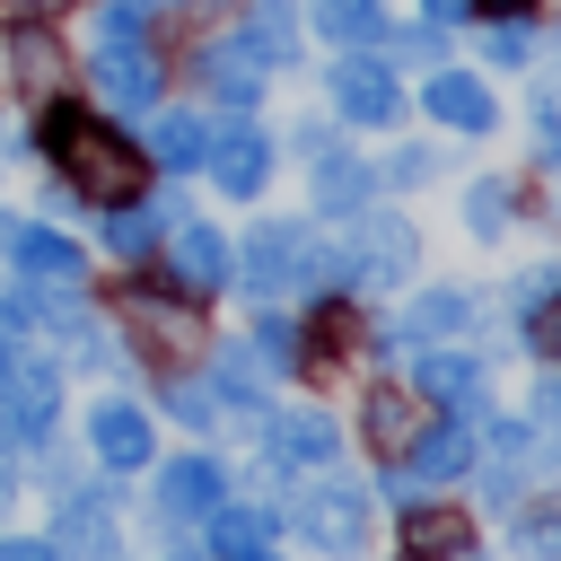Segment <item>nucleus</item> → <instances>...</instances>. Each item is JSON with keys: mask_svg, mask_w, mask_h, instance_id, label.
I'll list each match as a JSON object with an SVG mask.
<instances>
[{"mask_svg": "<svg viewBox=\"0 0 561 561\" xmlns=\"http://www.w3.org/2000/svg\"><path fill=\"white\" fill-rule=\"evenodd\" d=\"M35 149H44L88 202H131V193H140V167H149L114 123H96V114H79V105H44Z\"/></svg>", "mask_w": 561, "mask_h": 561, "instance_id": "obj_1", "label": "nucleus"}, {"mask_svg": "<svg viewBox=\"0 0 561 561\" xmlns=\"http://www.w3.org/2000/svg\"><path fill=\"white\" fill-rule=\"evenodd\" d=\"M342 254H351V280H359V289H394V280H412L421 237H412V219H403V210H351Z\"/></svg>", "mask_w": 561, "mask_h": 561, "instance_id": "obj_2", "label": "nucleus"}, {"mask_svg": "<svg viewBox=\"0 0 561 561\" xmlns=\"http://www.w3.org/2000/svg\"><path fill=\"white\" fill-rule=\"evenodd\" d=\"M465 465H473V412H465V421H430V430H412V447H403V473L386 482V500L421 508V491H430V482H456Z\"/></svg>", "mask_w": 561, "mask_h": 561, "instance_id": "obj_3", "label": "nucleus"}, {"mask_svg": "<svg viewBox=\"0 0 561 561\" xmlns=\"http://www.w3.org/2000/svg\"><path fill=\"white\" fill-rule=\"evenodd\" d=\"M324 88H333V114H342V123L386 131V123L403 114V88H394V61H386V53H342V61L324 70Z\"/></svg>", "mask_w": 561, "mask_h": 561, "instance_id": "obj_4", "label": "nucleus"}, {"mask_svg": "<svg viewBox=\"0 0 561 561\" xmlns=\"http://www.w3.org/2000/svg\"><path fill=\"white\" fill-rule=\"evenodd\" d=\"M298 263H307V228H298V219H263V228L228 254V280L254 289V298H280V289H298Z\"/></svg>", "mask_w": 561, "mask_h": 561, "instance_id": "obj_5", "label": "nucleus"}, {"mask_svg": "<svg viewBox=\"0 0 561 561\" xmlns=\"http://www.w3.org/2000/svg\"><path fill=\"white\" fill-rule=\"evenodd\" d=\"M289 526H298L316 552H359V543H368V491L342 482V473H324V482L289 508Z\"/></svg>", "mask_w": 561, "mask_h": 561, "instance_id": "obj_6", "label": "nucleus"}, {"mask_svg": "<svg viewBox=\"0 0 561 561\" xmlns=\"http://www.w3.org/2000/svg\"><path fill=\"white\" fill-rule=\"evenodd\" d=\"M53 412H61L53 359H9V368H0V430L26 438V447H44V438H53Z\"/></svg>", "mask_w": 561, "mask_h": 561, "instance_id": "obj_7", "label": "nucleus"}, {"mask_svg": "<svg viewBox=\"0 0 561 561\" xmlns=\"http://www.w3.org/2000/svg\"><path fill=\"white\" fill-rule=\"evenodd\" d=\"M202 167L219 175V193H237V202H254V193L272 184V131H263L254 114H237V123H219V131H210V149H202Z\"/></svg>", "mask_w": 561, "mask_h": 561, "instance_id": "obj_8", "label": "nucleus"}, {"mask_svg": "<svg viewBox=\"0 0 561 561\" xmlns=\"http://www.w3.org/2000/svg\"><path fill=\"white\" fill-rule=\"evenodd\" d=\"M158 53L149 44H96V96L114 105V114H149L158 105Z\"/></svg>", "mask_w": 561, "mask_h": 561, "instance_id": "obj_9", "label": "nucleus"}, {"mask_svg": "<svg viewBox=\"0 0 561 561\" xmlns=\"http://www.w3.org/2000/svg\"><path fill=\"white\" fill-rule=\"evenodd\" d=\"M167 272H175V289H184V298L228 289V237H219V228H202V219H175V237H167Z\"/></svg>", "mask_w": 561, "mask_h": 561, "instance_id": "obj_10", "label": "nucleus"}, {"mask_svg": "<svg viewBox=\"0 0 561 561\" xmlns=\"http://www.w3.org/2000/svg\"><path fill=\"white\" fill-rule=\"evenodd\" d=\"M421 114L447 123V131H491V123H500V105H491V88H482L473 70H430V79H421Z\"/></svg>", "mask_w": 561, "mask_h": 561, "instance_id": "obj_11", "label": "nucleus"}, {"mask_svg": "<svg viewBox=\"0 0 561 561\" xmlns=\"http://www.w3.org/2000/svg\"><path fill=\"white\" fill-rule=\"evenodd\" d=\"M263 456L280 473H307V465H333L342 456V430L324 412H280V421H263Z\"/></svg>", "mask_w": 561, "mask_h": 561, "instance_id": "obj_12", "label": "nucleus"}, {"mask_svg": "<svg viewBox=\"0 0 561 561\" xmlns=\"http://www.w3.org/2000/svg\"><path fill=\"white\" fill-rule=\"evenodd\" d=\"M123 324L149 342V351H202V324H193V307H175L167 289H123Z\"/></svg>", "mask_w": 561, "mask_h": 561, "instance_id": "obj_13", "label": "nucleus"}, {"mask_svg": "<svg viewBox=\"0 0 561 561\" xmlns=\"http://www.w3.org/2000/svg\"><path fill=\"white\" fill-rule=\"evenodd\" d=\"M61 561H123V535H114V508L88 500V491H61V526H53Z\"/></svg>", "mask_w": 561, "mask_h": 561, "instance_id": "obj_14", "label": "nucleus"}, {"mask_svg": "<svg viewBox=\"0 0 561 561\" xmlns=\"http://www.w3.org/2000/svg\"><path fill=\"white\" fill-rule=\"evenodd\" d=\"M412 386L430 394V403H456V412H482V359L473 351H412Z\"/></svg>", "mask_w": 561, "mask_h": 561, "instance_id": "obj_15", "label": "nucleus"}, {"mask_svg": "<svg viewBox=\"0 0 561 561\" xmlns=\"http://www.w3.org/2000/svg\"><path fill=\"white\" fill-rule=\"evenodd\" d=\"M263 79H272V70H263V61H254V53L237 44V35L202 53V88H210V96H219L228 114H254V105H263Z\"/></svg>", "mask_w": 561, "mask_h": 561, "instance_id": "obj_16", "label": "nucleus"}, {"mask_svg": "<svg viewBox=\"0 0 561 561\" xmlns=\"http://www.w3.org/2000/svg\"><path fill=\"white\" fill-rule=\"evenodd\" d=\"M9 263L26 280H53V289H79V272H88V254L61 228H9Z\"/></svg>", "mask_w": 561, "mask_h": 561, "instance_id": "obj_17", "label": "nucleus"}, {"mask_svg": "<svg viewBox=\"0 0 561 561\" xmlns=\"http://www.w3.org/2000/svg\"><path fill=\"white\" fill-rule=\"evenodd\" d=\"M88 447H96L105 473H140V465H149V421H140L131 403H96V412H88Z\"/></svg>", "mask_w": 561, "mask_h": 561, "instance_id": "obj_18", "label": "nucleus"}, {"mask_svg": "<svg viewBox=\"0 0 561 561\" xmlns=\"http://www.w3.org/2000/svg\"><path fill=\"white\" fill-rule=\"evenodd\" d=\"M219 491H228V473H219L210 456H175V465L158 473V508H167V526H175V517H210Z\"/></svg>", "mask_w": 561, "mask_h": 561, "instance_id": "obj_19", "label": "nucleus"}, {"mask_svg": "<svg viewBox=\"0 0 561 561\" xmlns=\"http://www.w3.org/2000/svg\"><path fill=\"white\" fill-rule=\"evenodd\" d=\"M0 61H9V79H18V88H35V96H44V88H61V70H70V53H61V35H53V26H9V35H0Z\"/></svg>", "mask_w": 561, "mask_h": 561, "instance_id": "obj_20", "label": "nucleus"}, {"mask_svg": "<svg viewBox=\"0 0 561 561\" xmlns=\"http://www.w3.org/2000/svg\"><path fill=\"white\" fill-rule=\"evenodd\" d=\"M237 44H245L263 70H289V61H298V9H289V0H254L245 26H237Z\"/></svg>", "mask_w": 561, "mask_h": 561, "instance_id": "obj_21", "label": "nucleus"}, {"mask_svg": "<svg viewBox=\"0 0 561 561\" xmlns=\"http://www.w3.org/2000/svg\"><path fill=\"white\" fill-rule=\"evenodd\" d=\"M386 0H316V35L324 44H342V53H377L386 44Z\"/></svg>", "mask_w": 561, "mask_h": 561, "instance_id": "obj_22", "label": "nucleus"}, {"mask_svg": "<svg viewBox=\"0 0 561 561\" xmlns=\"http://www.w3.org/2000/svg\"><path fill=\"white\" fill-rule=\"evenodd\" d=\"M316 167V210H333V219H351V210H368V193H377V175L359 167V158H342V149H324V158H307Z\"/></svg>", "mask_w": 561, "mask_h": 561, "instance_id": "obj_23", "label": "nucleus"}, {"mask_svg": "<svg viewBox=\"0 0 561 561\" xmlns=\"http://www.w3.org/2000/svg\"><path fill=\"white\" fill-rule=\"evenodd\" d=\"M403 552L412 561H456V552H473V526L456 508H412L403 517Z\"/></svg>", "mask_w": 561, "mask_h": 561, "instance_id": "obj_24", "label": "nucleus"}, {"mask_svg": "<svg viewBox=\"0 0 561 561\" xmlns=\"http://www.w3.org/2000/svg\"><path fill=\"white\" fill-rule=\"evenodd\" d=\"M202 149H210V123L175 105V114L149 123V149H140V158H149V167H202Z\"/></svg>", "mask_w": 561, "mask_h": 561, "instance_id": "obj_25", "label": "nucleus"}, {"mask_svg": "<svg viewBox=\"0 0 561 561\" xmlns=\"http://www.w3.org/2000/svg\"><path fill=\"white\" fill-rule=\"evenodd\" d=\"M473 324V298L465 289H421L412 307H403V342H447V333H465Z\"/></svg>", "mask_w": 561, "mask_h": 561, "instance_id": "obj_26", "label": "nucleus"}, {"mask_svg": "<svg viewBox=\"0 0 561 561\" xmlns=\"http://www.w3.org/2000/svg\"><path fill=\"white\" fill-rule=\"evenodd\" d=\"M158 237H167V210L158 202H140V193L131 202H105V245L114 254H149Z\"/></svg>", "mask_w": 561, "mask_h": 561, "instance_id": "obj_27", "label": "nucleus"}, {"mask_svg": "<svg viewBox=\"0 0 561 561\" xmlns=\"http://www.w3.org/2000/svg\"><path fill=\"white\" fill-rule=\"evenodd\" d=\"M359 421H368V438H377L386 456H403V447H412V430H421V412H412V394H394V386H377Z\"/></svg>", "mask_w": 561, "mask_h": 561, "instance_id": "obj_28", "label": "nucleus"}, {"mask_svg": "<svg viewBox=\"0 0 561 561\" xmlns=\"http://www.w3.org/2000/svg\"><path fill=\"white\" fill-rule=\"evenodd\" d=\"M508 219H517V184H508V175H482V184L465 193V228H473V237H500Z\"/></svg>", "mask_w": 561, "mask_h": 561, "instance_id": "obj_29", "label": "nucleus"}, {"mask_svg": "<svg viewBox=\"0 0 561 561\" xmlns=\"http://www.w3.org/2000/svg\"><path fill=\"white\" fill-rule=\"evenodd\" d=\"M245 351H254V368H263V377H289V368L307 359V342H298V324H289V316H263Z\"/></svg>", "mask_w": 561, "mask_h": 561, "instance_id": "obj_30", "label": "nucleus"}, {"mask_svg": "<svg viewBox=\"0 0 561 561\" xmlns=\"http://www.w3.org/2000/svg\"><path fill=\"white\" fill-rule=\"evenodd\" d=\"M210 394H219V403H237V412L254 421V412H263V368H254V359H237V351H219V368H210Z\"/></svg>", "mask_w": 561, "mask_h": 561, "instance_id": "obj_31", "label": "nucleus"}, {"mask_svg": "<svg viewBox=\"0 0 561 561\" xmlns=\"http://www.w3.org/2000/svg\"><path fill=\"white\" fill-rule=\"evenodd\" d=\"M386 61H412V70H438V53H447V26H386V44H377Z\"/></svg>", "mask_w": 561, "mask_h": 561, "instance_id": "obj_32", "label": "nucleus"}, {"mask_svg": "<svg viewBox=\"0 0 561 561\" xmlns=\"http://www.w3.org/2000/svg\"><path fill=\"white\" fill-rule=\"evenodd\" d=\"M517 552H526V561H561V491L517 517Z\"/></svg>", "mask_w": 561, "mask_h": 561, "instance_id": "obj_33", "label": "nucleus"}, {"mask_svg": "<svg viewBox=\"0 0 561 561\" xmlns=\"http://www.w3.org/2000/svg\"><path fill=\"white\" fill-rule=\"evenodd\" d=\"M526 53H535V26L526 18H491L482 26V61L491 70H526Z\"/></svg>", "mask_w": 561, "mask_h": 561, "instance_id": "obj_34", "label": "nucleus"}, {"mask_svg": "<svg viewBox=\"0 0 561 561\" xmlns=\"http://www.w3.org/2000/svg\"><path fill=\"white\" fill-rule=\"evenodd\" d=\"M254 543H263V517L219 500V508H210V552H219V561H237V552H254Z\"/></svg>", "mask_w": 561, "mask_h": 561, "instance_id": "obj_35", "label": "nucleus"}, {"mask_svg": "<svg viewBox=\"0 0 561 561\" xmlns=\"http://www.w3.org/2000/svg\"><path fill=\"white\" fill-rule=\"evenodd\" d=\"M149 18H158V0H105L96 44H149Z\"/></svg>", "mask_w": 561, "mask_h": 561, "instance_id": "obj_36", "label": "nucleus"}, {"mask_svg": "<svg viewBox=\"0 0 561 561\" xmlns=\"http://www.w3.org/2000/svg\"><path fill=\"white\" fill-rule=\"evenodd\" d=\"M167 403H175V421L219 430V394H210V386H193V377H175V368H167Z\"/></svg>", "mask_w": 561, "mask_h": 561, "instance_id": "obj_37", "label": "nucleus"}, {"mask_svg": "<svg viewBox=\"0 0 561 561\" xmlns=\"http://www.w3.org/2000/svg\"><path fill=\"white\" fill-rule=\"evenodd\" d=\"M552 289H561V272L543 263V272H517V289H508V298H517V316H535V307H543Z\"/></svg>", "mask_w": 561, "mask_h": 561, "instance_id": "obj_38", "label": "nucleus"}, {"mask_svg": "<svg viewBox=\"0 0 561 561\" xmlns=\"http://www.w3.org/2000/svg\"><path fill=\"white\" fill-rule=\"evenodd\" d=\"M517 491H526L517 465H491V473H482V500H491V508H517Z\"/></svg>", "mask_w": 561, "mask_h": 561, "instance_id": "obj_39", "label": "nucleus"}, {"mask_svg": "<svg viewBox=\"0 0 561 561\" xmlns=\"http://www.w3.org/2000/svg\"><path fill=\"white\" fill-rule=\"evenodd\" d=\"M289 149H298V158H324V149H342V140H333V123H298Z\"/></svg>", "mask_w": 561, "mask_h": 561, "instance_id": "obj_40", "label": "nucleus"}, {"mask_svg": "<svg viewBox=\"0 0 561 561\" xmlns=\"http://www.w3.org/2000/svg\"><path fill=\"white\" fill-rule=\"evenodd\" d=\"M430 175H438V149H403L394 158V184H430Z\"/></svg>", "mask_w": 561, "mask_h": 561, "instance_id": "obj_41", "label": "nucleus"}, {"mask_svg": "<svg viewBox=\"0 0 561 561\" xmlns=\"http://www.w3.org/2000/svg\"><path fill=\"white\" fill-rule=\"evenodd\" d=\"M0 561H61V543H53V535H44V543H35V535H9Z\"/></svg>", "mask_w": 561, "mask_h": 561, "instance_id": "obj_42", "label": "nucleus"}, {"mask_svg": "<svg viewBox=\"0 0 561 561\" xmlns=\"http://www.w3.org/2000/svg\"><path fill=\"white\" fill-rule=\"evenodd\" d=\"M535 421H552V430H561V368L535 386Z\"/></svg>", "mask_w": 561, "mask_h": 561, "instance_id": "obj_43", "label": "nucleus"}, {"mask_svg": "<svg viewBox=\"0 0 561 561\" xmlns=\"http://www.w3.org/2000/svg\"><path fill=\"white\" fill-rule=\"evenodd\" d=\"M421 18H430V26H465V18H473V0H421Z\"/></svg>", "mask_w": 561, "mask_h": 561, "instance_id": "obj_44", "label": "nucleus"}, {"mask_svg": "<svg viewBox=\"0 0 561 561\" xmlns=\"http://www.w3.org/2000/svg\"><path fill=\"white\" fill-rule=\"evenodd\" d=\"M482 18H535V0H473Z\"/></svg>", "mask_w": 561, "mask_h": 561, "instance_id": "obj_45", "label": "nucleus"}, {"mask_svg": "<svg viewBox=\"0 0 561 561\" xmlns=\"http://www.w3.org/2000/svg\"><path fill=\"white\" fill-rule=\"evenodd\" d=\"M9 500H18V465L0 456V508H9Z\"/></svg>", "mask_w": 561, "mask_h": 561, "instance_id": "obj_46", "label": "nucleus"}, {"mask_svg": "<svg viewBox=\"0 0 561 561\" xmlns=\"http://www.w3.org/2000/svg\"><path fill=\"white\" fill-rule=\"evenodd\" d=\"M9 359H18V342H9V324H0V368H9Z\"/></svg>", "mask_w": 561, "mask_h": 561, "instance_id": "obj_47", "label": "nucleus"}, {"mask_svg": "<svg viewBox=\"0 0 561 561\" xmlns=\"http://www.w3.org/2000/svg\"><path fill=\"white\" fill-rule=\"evenodd\" d=\"M26 9H35V18H53V9H70V0H26Z\"/></svg>", "mask_w": 561, "mask_h": 561, "instance_id": "obj_48", "label": "nucleus"}, {"mask_svg": "<svg viewBox=\"0 0 561 561\" xmlns=\"http://www.w3.org/2000/svg\"><path fill=\"white\" fill-rule=\"evenodd\" d=\"M158 9H210V0H158Z\"/></svg>", "mask_w": 561, "mask_h": 561, "instance_id": "obj_49", "label": "nucleus"}, {"mask_svg": "<svg viewBox=\"0 0 561 561\" xmlns=\"http://www.w3.org/2000/svg\"><path fill=\"white\" fill-rule=\"evenodd\" d=\"M237 561H272V552H263V543H254V552H237Z\"/></svg>", "mask_w": 561, "mask_h": 561, "instance_id": "obj_50", "label": "nucleus"}, {"mask_svg": "<svg viewBox=\"0 0 561 561\" xmlns=\"http://www.w3.org/2000/svg\"><path fill=\"white\" fill-rule=\"evenodd\" d=\"M456 561H473V552H456Z\"/></svg>", "mask_w": 561, "mask_h": 561, "instance_id": "obj_51", "label": "nucleus"}, {"mask_svg": "<svg viewBox=\"0 0 561 561\" xmlns=\"http://www.w3.org/2000/svg\"><path fill=\"white\" fill-rule=\"evenodd\" d=\"M552 342H561V324H552Z\"/></svg>", "mask_w": 561, "mask_h": 561, "instance_id": "obj_52", "label": "nucleus"}]
</instances>
